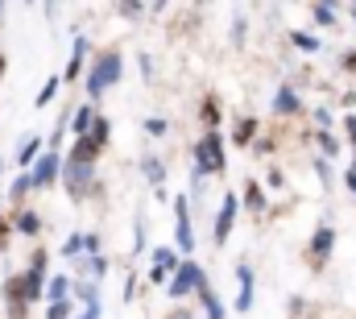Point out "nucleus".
I'll list each match as a JSON object with an SVG mask.
<instances>
[{
    "mask_svg": "<svg viewBox=\"0 0 356 319\" xmlns=\"http://www.w3.org/2000/svg\"><path fill=\"white\" fill-rule=\"evenodd\" d=\"M348 17H353V21H356V4H348Z\"/></svg>",
    "mask_w": 356,
    "mask_h": 319,
    "instance_id": "45",
    "label": "nucleus"
},
{
    "mask_svg": "<svg viewBox=\"0 0 356 319\" xmlns=\"http://www.w3.org/2000/svg\"><path fill=\"white\" fill-rule=\"evenodd\" d=\"M266 182H269V187H273V191H277V187H282V182H286V178H282V170H277V166H269Z\"/></svg>",
    "mask_w": 356,
    "mask_h": 319,
    "instance_id": "38",
    "label": "nucleus"
},
{
    "mask_svg": "<svg viewBox=\"0 0 356 319\" xmlns=\"http://www.w3.org/2000/svg\"><path fill=\"white\" fill-rule=\"evenodd\" d=\"M141 75L154 79V59H149V54H141Z\"/></svg>",
    "mask_w": 356,
    "mask_h": 319,
    "instance_id": "41",
    "label": "nucleus"
},
{
    "mask_svg": "<svg viewBox=\"0 0 356 319\" xmlns=\"http://www.w3.org/2000/svg\"><path fill=\"white\" fill-rule=\"evenodd\" d=\"M13 228H17L21 237H38V233H42V216H38V212H21Z\"/></svg>",
    "mask_w": 356,
    "mask_h": 319,
    "instance_id": "21",
    "label": "nucleus"
},
{
    "mask_svg": "<svg viewBox=\"0 0 356 319\" xmlns=\"http://www.w3.org/2000/svg\"><path fill=\"white\" fill-rule=\"evenodd\" d=\"M71 295L83 303V311H104V307H99V286H95V282H83V278L71 282Z\"/></svg>",
    "mask_w": 356,
    "mask_h": 319,
    "instance_id": "16",
    "label": "nucleus"
},
{
    "mask_svg": "<svg viewBox=\"0 0 356 319\" xmlns=\"http://www.w3.org/2000/svg\"><path fill=\"white\" fill-rule=\"evenodd\" d=\"M315 174L323 178V187H332V166H327V158H315Z\"/></svg>",
    "mask_w": 356,
    "mask_h": 319,
    "instance_id": "35",
    "label": "nucleus"
},
{
    "mask_svg": "<svg viewBox=\"0 0 356 319\" xmlns=\"http://www.w3.org/2000/svg\"><path fill=\"white\" fill-rule=\"evenodd\" d=\"M178 261H182V257H178L175 249H154V270H149V278L162 282L166 274H175L178 270Z\"/></svg>",
    "mask_w": 356,
    "mask_h": 319,
    "instance_id": "13",
    "label": "nucleus"
},
{
    "mask_svg": "<svg viewBox=\"0 0 356 319\" xmlns=\"http://www.w3.org/2000/svg\"><path fill=\"white\" fill-rule=\"evenodd\" d=\"M71 311H75L71 299H67V303H50V307H46V319H71Z\"/></svg>",
    "mask_w": 356,
    "mask_h": 319,
    "instance_id": "31",
    "label": "nucleus"
},
{
    "mask_svg": "<svg viewBox=\"0 0 356 319\" xmlns=\"http://www.w3.org/2000/svg\"><path fill=\"white\" fill-rule=\"evenodd\" d=\"M46 253H33V261H29V270L25 274H17V290H21V299L25 303H42V286H46Z\"/></svg>",
    "mask_w": 356,
    "mask_h": 319,
    "instance_id": "5",
    "label": "nucleus"
},
{
    "mask_svg": "<svg viewBox=\"0 0 356 319\" xmlns=\"http://www.w3.org/2000/svg\"><path fill=\"white\" fill-rule=\"evenodd\" d=\"M220 170H224V137L211 129L195 146V187H203V178L207 174H220Z\"/></svg>",
    "mask_w": 356,
    "mask_h": 319,
    "instance_id": "2",
    "label": "nucleus"
},
{
    "mask_svg": "<svg viewBox=\"0 0 356 319\" xmlns=\"http://www.w3.org/2000/svg\"><path fill=\"white\" fill-rule=\"evenodd\" d=\"M0 170H4V158H0Z\"/></svg>",
    "mask_w": 356,
    "mask_h": 319,
    "instance_id": "47",
    "label": "nucleus"
},
{
    "mask_svg": "<svg viewBox=\"0 0 356 319\" xmlns=\"http://www.w3.org/2000/svg\"><path fill=\"white\" fill-rule=\"evenodd\" d=\"M344 187L356 195V166H348V170H344Z\"/></svg>",
    "mask_w": 356,
    "mask_h": 319,
    "instance_id": "42",
    "label": "nucleus"
},
{
    "mask_svg": "<svg viewBox=\"0 0 356 319\" xmlns=\"http://www.w3.org/2000/svg\"><path fill=\"white\" fill-rule=\"evenodd\" d=\"M4 71H8V59H4V54H0V75H4Z\"/></svg>",
    "mask_w": 356,
    "mask_h": 319,
    "instance_id": "44",
    "label": "nucleus"
},
{
    "mask_svg": "<svg viewBox=\"0 0 356 319\" xmlns=\"http://www.w3.org/2000/svg\"><path fill=\"white\" fill-rule=\"evenodd\" d=\"M38 154H42V137H25V141H21V150H17V162H13V166H17V170H29V166L38 162Z\"/></svg>",
    "mask_w": 356,
    "mask_h": 319,
    "instance_id": "17",
    "label": "nucleus"
},
{
    "mask_svg": "<svg viewBox=\"0 0 356 319\" xmlns=\"http://www.w3.org/2000/svg\"><path fill=\"white\" fill-rule=\"evenodd\" d=\"M311 116H315V125H319V133H327V129H332V108H315Z\"/></svg>",
    "mask_w": 356,
    "mask_h": 319,
    "instance_id": "34",
    "label": "nucleus"
},
{
    "mask_svg": "<svg viewBox=\"0 0 356 319\" xmlns=\"http://www.w3.org/2000/svg\"><path fill=\"white\" fill-rule=\"evenodd\" d=\"M269 108H273V116H294V112H302V100H298L294 87H277V95L269 100Z\"/></svg>",
    "mask_w": 356,
    "mask_h": 319,
    "instance_id": "12",
    "label": "nucleus"
},
{
    "mask_svg": "<svg viewBox=\"0 0 356 319\" xmlns=\"http://www.w3.org/2000/svg\"><path fill=\"white\" fill-rule=\"evenodd\" d=\"M120 75H124V59H120V50H104L95 63H88V71H83L88 100H99L112 83H120Z\"/></svg>",
    "mask_w": 356,
    "mask_h": 319,
    "instance_id": "1",
    "label": "nucleus"
},
{
    "mask_svg": "<svg viewBox=\"0 0 356 319\" xmlns=\"http://www.w3.org/2000/svg\"><path fill=\"white\" fill-rule=\"evenodd\" d=\"M236 282H241V290H236V311L245 316V311H253V265H236Z\"/></svg>",
    "mask_w": 356,
    "mask_h": 319,
    "instance_id": "10",
    "label": "nucleus"
},
{
    "mask_svg": "<svg viewBox=\"0 0 356 319\" xmlns=\"http://www.w3.org/2000/svg\"><path fill=\"white\" fill-rule=\"evenodd\" d=\"M216 120H220V104L216 100H203V125H207V133L216 129Z\"/></svg>",
    "mask_w": 356,
    "mask_h": 319,
    "instance_id": "28",
    "label": "nucleus"
},
{
    "mask_svg": "<svg viewBox=\"0 0 356 319\" xmlns=\"http://www.w3.org/2000/svg\"><path fill=\"white\" fill-rule=\"evenodd\" d=\"M344 137L356 146V116H344Z\"/></svg>",
    "mask_w": 356,
    "mask_h": 319,
    "instance_id": "40",
    "label": "nucleus"
},
{
    "mask_svg": "<svg viewBox=\"0 0 356 319\" xmlns=\"http://www.w3.org/2000/svg\"><path fill=\"white\" fill-rule=\"evenodd\" d=\"M253 137H257V120H253V116H241L236 129H232V141H236V146H253Z\"/></svg>",
    "mask_w": 356,
    "mask_h": 319,
    "instance_id": "20",
    "label": "nucleus"
},
{
    "mask_svg": "<svg viewBox=\"0 0 356 319\" xmlns=\"http://www.w3.org/2000/svg\"><path fill=\"white\" fill-rule=\"evenodd\" d=\"M195 295H199V303H203L207 319H228V311H224V303H220V295H216V286H211V282H203Z\"/></svg>",
    "mask_w": 356,
    "mask_h": 319,
    "instance_id": "15",
    "label": "nucleus"
},
{
    "mask_svg": "<svg viewBox=\"0 0 356 319\" xmlns=\"http://www.w3.org/2000/svg\"><path fill=\"white\" fill-rule=\"evenodd\" d=\"M58 75H50V79L42 83V91H38V95H33V108H46V104H50V100H54V95H58Z\"/></svg>",
    "mask_w": 356,
    "mask_h": 319,
    "instance_id": "23",
    "label": "nucleus"
},
{
    "mask_svg": "<svg viewBox=\"0 0 356 319\" xmlns=\"http://www.w3.org/2000/svg\"><path fill=\"white\" fill-rule=\"evenodd\" d=\"M91 120H95V108L83 104V108H75V116H71V133H75V141L79 137H88L91 133Z\"/></svg>",
    "mask_w": 356,
    "mask_h": 319,
    "instance_id": "18",
    "label": "nucleus"
},
{
    "mask_svg": "<svg viewBox=\"0 0 356 319\" xmlns=\"http://www.w3.org/2000/svg\"><path fill=\"white\" fill-rule=\"evenodd\" d=\"M311 17H315L319 25H336V8H332V4H311Z\"/></svg>",
    "mask_w": 356,
    "mask_h": 319,
    "instance_id": "27",
    "label": "nucleus"
},
{
    "mask_svg": "<svg viewBox=\"0 0 356 319\" xmlns=\"http://www.w3.org/2000/svg\"><path fill=\"white\" fill-rule=\"evenodd\" d=\"M42 299H46V303H67V299H71V278H67V274H54V278H46V286H42Z\"/></svg>",
    "mask_w": 356,
    "mask_h": 319,
    "instance_id": "14",
    "label": "nucleus"
},
{
    "mask_svg": "<svg viewBox=\"0 0 356 319\" xmlns=\"http://www.w3.org/2000/svg\"><path fill=\"white\" fill-rule=\"evenodd\" d=\"M0 17H4V4H0Z\"/></svg>",
    "mask_w": 356,
    "mask_h": 319,
    "instance_id": "46",
    "label": "nucleus"
},
{
    "mask_svg": "<svg viewBox=\"0 0 356 319\" xmlns=\"http://www.w3.org/2000/svg\"><path fill=\"white\" fill-rule=\"evenodd\" d=\"M203 282H207L203 265H199V261H191V257H182V261H178V270L170 274V282H166V295H170V299L178 303V299L195 295V290H199Z\"/></svg>",
    "mask_w": 356,
    "mask_h": 319,
    "instance_id": "4",
    "label": "nucleus"
},
{
    "mask_svg": "<svg viewBox=\"0 0 356 319\" xmlns=\"http://www.w3.org/2000/svg\"><path fill=\"white\" fill-rule=\"evenodd\" d=\"M340 67H344V71H353V75H356V50H344V54H340Z\"/></svg>",
    "mask_w": 356,
    "mask_h": 319,
    "instance_id": "37",
    "label": "nucleus"
},
{
    "mask_svg": "<svg viewBox=\"0 0 356 319\" xmlns=\"http://www.w3.org/2000/svg\"><path fill=\"white\" fill-rule=\"evenodd\" d=\"M25 174H29V187H33V191H46V187H54V182H58V174H63V154H58V150H46V154H38V162H33Z\"/></svg>",
    "mask_w": 356,
    "mask_h": 319,
    "instance_id": "6",
    "label": "nucleus"
},
{
    "mask_svg": "<svg viewBox=\"0 0 356 319\" xmlns=\"http://www.w3.org/2000/svg\"><path fill=\"white\" fill-rule=\"evenodd\" d=\"M145 13V4H120V17H141Z\"/></svg>",
    "mask_w": 356,
    "mask_h": 319,
    "instance_id": "39",
    "label": "nucleus"
},
{
    "mask_svg": "<svg viewBox=\"0 0 356 319\" xmlns=\"http://www.w3.org/2000/svg\"><path fill=\"white\" fill-rule=\"evenodd\" d=\"M88 50H91V42L88 38H75V50H71V63H67V71H63V75H58V79H79V75H83V71H88Z\"/></svg>",
    "mask_w": 356,
    "mask_h": 319,
    "instance_id": "11",
    "label": "nucleus"
},
{
    "mask_svg": "<svg viewBox=\"0 0 356 319\" xmlns=\"http://www.w3.org/2000/svg\"><path fill=\"white\" fill-rule=\"evenodd\" d=\"M249 38V25H245V17H236L232 21V42H245Z\"/></svg>",
    "mask_w": 356,
    "mask_h": 319,
    "instance_id": "36",
    "label": "nucleus"
},
{
    "mask_svg": "<svg viewBox=\"0 0 356 319\" xmlns=\"http://www.w3.org/2000/svg\"><path fill=\"white\" fill-rule=\"evenodd\" d=\"M315 141L323 146V154H340V141H336L332 133H319V129H315Z\"/></svg>",
    "mask_w": 356,
    "mask_h": 319,
    "instance_id": "32",
    "label": "nucleus"
},
{
    "mask_svg": "<svg viewBox=\"0 0 356 319\" xmlns=\"http://www.w3.org/2000/svg\"><path fill=\"white\" fill-rule=\"evenodd\" d=\"M145 133H149V137H166V133H170V125H166L162 116H149V120H145Z\"/></svg>",
    "mask_w": 356,
    "mask_h": 319,
    "instance_id": "29",
    "label": "nucleus"
},
{
    "mask_svg": "<svg viewBox=\"0 0 356 319\" xmlns=\"http://www.w3.org/2000/svg\"><path fill=\"white\" fill-rule=\"evenodd\" d=\"M290 42H294L302 54H319V38H315V33H302V29H294V33H290Z\"/></svg>",
    "mask_w": 356,
    "mask_h": 319,
    "instance_id": "25",
    "label": "nucleus"
},
{
    "mask_svg": "<svg viewBox=\"0 0 356 319\" xmlns=\"http://www.w3.org/2000/svg\"><path fill=\"white\" fill-rule=\"evenodd\" d=\"M75 319H99V311H83V316H75Z\"/></svg>",
    "mask_w": 356,
    "mask_h": 319,
    "instance_id": "43",
    "label": "nucleus"
},
{
    "mask_svg": "<svg viewBox=\"0 0 356 319\" xmlns=\"http://www.w3.org/2000/svg\"><path fill=\"white\" fill-rule=\"evenodd\" d=\"M108 137H112V120H108V116H95V120H91L88 141L95 146V150H104V146H108Z\"/></svg>",
    "mask_w": 356,
    "mask_h": 319,
    "instance_id": "19",
    "label": "nucleus"
},
{
    "mask_svg": "<svg viewBox=\"0 0 356 319\" xmlns=\"http://www.w3.org/2000/svg\"><path fill=\"white\" fill-rule=\"evenodd\" d=\"M29 191H33V187H29V174H17V178H13V187H8V195H13V199H21V195H29Z\"/></svg>",
    "mask_w": 356,
    "mask_h": 319,
    "instance_id": "30",
    "label": "nucleus"
},
{
    "mask_svg": "<svg viewBox=\"0 0 356 319\" xmlns=\"http://www.w3.org/2000/svg\"><path fill=\"white\" fill-rule=\"evenodd\" d=\"M79 253H88V233H71L63 240V257H79Z\"/></svg>",
    "mask_w": 356,
    "mask_h": 319,
    "instance_id": "24",
    "label": "nucleus"
},
{
    "mask_svg": "<svg viewBox=\"0 0 356 319\" xmlns=\"http://www.w3.org/2000/svg\"><path fill=\"white\" fill-rule=\"evenodd\" d=\"M175 237H178V253L191 257L195 253V228H191V199L186 195L175 199Z\"/></svg>",
    "mask_w": 356,
    "mask_h": 319,
    "instance_id": "7",
    "label": "nucleus"
},
{
    "mask_svg": "<svg viewBox=\"0 0 356 319\" xmlns=\"http://www.w3.org/2000/svg\"><path fill=\"white\" fill-rule=\"evenodd\" d=\"M236 212H241L236 191H224L220 212H216V244H228V237H232V224H236Z\"/></svg>",
    "mask_w": 356,
    "mask_h": 319,
    "instance_id": "8",
    "label": "nucleus"
},
{
    "mask_svg": "<svg viewBox=\"0 0 356 319\" xmlns=\"http://www.w3.org/2000/svg\"><path fill=\"white\" fill-rule=\"evenodd\" d=\"M141 174H145L154 187H162V182H166V166H162V158H145V162H141Z\"/></svg>",
    "mask_w": 356,
    "mask_h": 319,
    "instance_id": "22",
    "label": "nucleus"
},
{
    "mask_svg": "<svg viewBox=\"0 0 356 319\" xmlns=\"http://www.w3.org/2000/svg\"><path fill=\"white\" fill-rule=\"evenodd\" d=\"M58 178L67 182L71 199H83V191H88L91 178H95V158H91V154H79V150H71V154L63 158V174H58Z\"/></svg>",
    "mask_w": 356,
    "mask_h": 319,
    "instance_id": "3",
    "label": "nucleus"
},
{
    "mask_svg": "<svg viewBox=\"0 0 356 319\" xmlns=\"http://www.w3.org/2000/svg\"><path fill=\"white\" fill-rule=\"evenodd\" d=\"M332 249H336V228L332 224H319L311 233V257H315V265H323L332 257Z\"/></svg>",
    "mask_w": 356,
    "mask_h": 319,
    "instance_id": "9",
    "label": "nucleus"
},
{
    "mask_svg": "<svg viewBox=\"0 0 356 319\" xmlns=\"http://www.w3.org/2000/svg\"><path fill=\"white\" fill-rule=\"evenodd\" d=\"M245 203H249V212H261L266 208V195H261L257 182H245Z\"/></svg>",
    "mask_w": 356,
    "mask_h": 319,
    "instance_id": "26",
    "label": "nucleus"
},
{
    "mask_svg": "<svg viewBox=\"0 0 356 319\" xmlns=\"http://www.w3.org/2000/svg\"><path fill=\"white\" fill-rule=\"evenodd\" d=\"M88 274L91 278H104L108 274V257H88Z\"/></svg>",
    "mask_w": 356,
    "mask_h": 319,
    "instance_id": "33",
    "label": "nucleus"
}]
</instances>
